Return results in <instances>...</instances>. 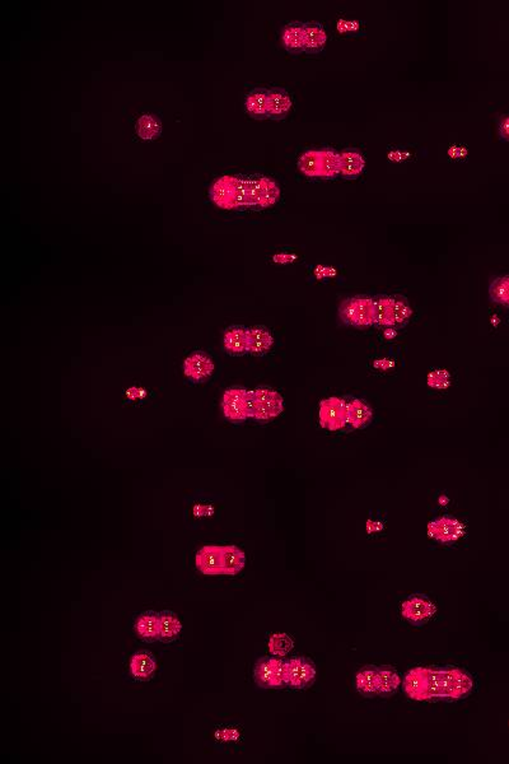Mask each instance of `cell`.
Returning a JSON list of instances; mask_svg holds the SVG:
<instances>
[{
	"label": "cell",
	"instance_id": "cell-36",
	"mask_svg": "<svg viewBox=\"0 0 509 764\" xmlns=\"http://www.w3.org/2000/svg\"><path fill=\"white\" fill-rule=\"evenodd\" d=\"M498 130H499L500 139L504 141H508L509 143V116H505V118L500 120Z\"/></svg>",
	"mask_w": 509,
	"mask_h": 764
},
{
	"label": "cell",
	"instance_id": "cell-22",
	"mask_svg": "<svg viewBox=\"0 0 509 764\" xmlns=\"http://www.w3.org/2000/svg\"><path fill=\"white\" fill-rule=\"evenodd\" d=\"M224 347L234 356H242L245 353H248V349H250L248 329L234 328V329L228 330L224 336Z\"/></svg>",
	"mask_w": 509,
	"mask_h": 764
},
{
	"label": "cell",
	"instance_id": "cell-35",
	"mask_svg": "<svg viewBox=\"0 0 509 764\" xmlns=\"http://www.w3.org/2000/svg\"><path fill=\"white\" fill-rule=\"evenodd\" d=\"M451 373L445 368H437L428 373L427 383L434 390H447L451 386Z\"/></svg>",
	"mask_w": 509,
	"mask_h": 764
},
{
	"label": "cell",
	"instance_id": "cell-6",
	"mask_svg": "<svg viewBox=\"0 0 509 764\" xmlns=\"http://www.w3.org/2000/svg\"><path fill=\"white\" fill-rule=\"evenodd\" d=\"M283 398L269 388H260L251 391V417L258 421H269L283 412Z\"/></svg>",
	"mask_w": 509,
	"mask_h": 764
},
{
	"label": "cell",
	"instance_id": "cell-37",
	"mask_svg": "<svg viewBox=\"0 0 509 764\" xmlns=\"http://www.w3.org/2000/svg\"><path fill=\"white\" fill-rule=\"evenodd\" d=\"M393 366H395V362L388 358L376 359L373 362V367L376 370L388 371L393 368Z\"/></svg>",
	"mask_w": 509,
	"mask_h": 764
},
{
	"label": "cell",
	"instance_id": "cell-17",
	"mask_svg": "<svg viewBox=\"0 0 509 764\" xmlns=\"http://www.w3.org/2000/svg\"><path fill=\"white\" fill-rule=\"evenodd\" d=\"M292 99L286 89H269V119L283 120L292 110Z\"/></svg>",
	"mask_w": 509,
	"mask_h": 764
},
{
	"label": "cell",
	"instance_id": "cell-9",
	"mask_svg": "<svg viewBox=\"0 0 509 764\" xmlns=\"http://www.w3.org/2000/svg\"><path fill=\"white\" fill-rule=\"evenodd\" d=\"M405 694L413 700H430V668H414L401 683Z\"/></svg>",
	"mask_w": 509,
	"mask_h": 764
},
{
	"label": "cell",
	"instance_id": "cell-12",
	"mask_svg": "<svg viewBox=\"0 0 509 764\" xmlns=\"http://www.w3.org/2000/svg\"><path fill=\"white\" fill-rule=\"evenodd\" d=\"M196 568L206 576L224 575L223 570V547L206 546L196 554Z\"/></svg>",
	"mask_w": 509,
	"mask_h": 764
},
{
	"label": "cell",
	"instance_id": "cell-15",
	"mask_svg": "<svg viewBox=\"0 0 509 764\" xmlns=\"http://www.w3.org/2000/svg\"><path fill=\"white\" fill-rule=\"evenodd\" d=\"M183 370L186 376L193 378L195 381H200L211 376V372L214 370V365L211 359L204 353H195L185 361Z\"/></svg>",
	"mask_w": 509,
	"mask_h": 764
},
{
	"label": "cell",
	"instance_id": "cell-29",
	"mask_svg": "<svg viewBox=\"0 0 509 764\" xmlns=\"http://www.w3.org/2000/svg\"><path fill=\"white\" fill-rule=\"evenodd\" d=\"M322 153L321 151L310 149L306 151L298 159V169L302 174L308 177H321Z\"/></svg>",
	"mask_w": 509,
	"mask_h": 764
},
{
	"label": "cell",
	"instance_id": "cell-7",
	"mask_svg": "<svg viewBox=\"0 0 509 764\" xmlns=\"http://www.w3.org/2000/svg\"><path fill=\"white\" fill-rule=\"evenodd\" d=\"M222 409L232 421H245L251 417V391L245 388H229L223 395Z\"/></svg>",
	"mask_w": 509,
	"mask_h": 764
},
{
	"label": "cell",
	"instance_id": "cell-26",
	"mask_svg": "<svg viewBox=\"0 0 509 764\" xmlns=\"http://www.w3.org/2000/svg\"><path fill=\"white\" fill-rule=\"evenodd\" d=\"M377 671L376 666H366L354 678V687L364 697L377 695Z\"/></svg>",
	"mask_w": 509,
	"mask_h": 764
},
{
	"label": "cell",
	"instance_id": "cell-21",
	"mask_svg": "<svg viewBox=\"0 0 509 764\" xmlns=\"http://www.w3.org/2000/svg\"><path fill=\"white\" fill-rule=\"evenodd\" d=\"M376 325L380 328L393 326V297L378 294L373 297Z\"/></svg>",
	"mask_w": 509,
	"mask_h": 764
},
{
	"label": "cell",
	"instance_id": "cell-2",
	"mask_svg": "<svg viewBox=\"0 0 509 764\" xmlns=\"http://www.w3.org/2000/svg\"><path fill=\"white\" fill-rule=\"evenodd\" d=\"M473 676L463 669L430 668V700H463L473 692Z\"/></svg>",
	"mask_w": 509,
	"mask_h": 764
},
{
	"label": "cell",
	"instance_id": "cell-34",
	"mask_svg": "<svg viewBox=\"0 0 509 764\" xmlns=\"http://www.w3.org/2000/svg\"><path fill=\"white\" fill-rule=\"evenodd\" d=\"M292 648L293 641L289 635H286V633H278V635H271L269 641V650L273 655L279 656V658H284L292 651Z\"/></svg>",
	"mask_w": 509,
	"mask_h": 764
},
{
	"label": "cell",
	"instance_id": "cell-4",
	"mask_svg": "<svg viewBox=\"0 0 509 764\" xmlns=\"http://www.w3.org/2000/svg\"><path fill=\"white\" fill-rule=\"evenodd\" d=\"M284 685L293 689H306L311 687L316 679V666L306 658H293L284 660L283 670Z\"/></svg>",
	"mask_w": 509,
	"mask_h": 764
},
{
	"label": "cell",
	"instance_id": "cell-11",
	"mask_svg": "<svg viewBox=\"0 0 509 764\" xmlns=\"http://www.w3.org/2000/svg\"><path fill=\"white\" fill-rule=\"evenodd\" d=\"M465 534V525L457 518H434L428 523V535L434 541L440 543H452L456 541Z\"/></svg>",
	"mask_w": 509,
	"mask_h": 764
},
{
	"label": "cell",
	"instance_id": "cell-19",
	"mask_svg": "<svg viewBox=\"0 0 509 764\" xmlns=\"http://www.w3.org/2000/svg\"><path fill=\"white\" fill-rule=\"evenodd\" d=\"M136 633L146 642H154L159 640V614L153 611H146L138 618L135 623Z\"/></svg>",
	"mask_w": 509,
	"mask_h": 764
},
{
	"label": "cell",
	"instance_id": "cell-40",
	"mask_svg": "<svg viewBox=\"0 0 509 764\" xmlns=\"http://www.w3.org/2000/svg\"><path fill=\"white\" fill-rule=\"evenodd\" d=\"M294 259H296V255H291V253H278L274 256V261L281 263V264L292 263Z\"/></svg>",
	"mask_w": 509,
	"mask_h": 764
},
{
	"label": "cell",
	"instance_id": "cell-24",
	"mask_svg": "<svg viewBox=\"0 0 509 764\" xmlns=\"http://www.w3.org/2000/svg\"><path fill=\"white\" fill-rule=\"evenodd\" d=\"M246 565V556L236 546L223 547V570L224 575L234 576Z\"/></svg>",
	"mask_w": 509,
	"mask_h": 764
},
{
	"label": "cell",
	"instance_id": "cell-8",
	"mask_svg": "<svg viewBox=\"0 0 509 764\" xmlns=\"http://www.w3.org/2000/svg\"><path fill=\"white\" fill-rule=\"evenodd\" d=\"M284 660L278 658H263L255 665V680L265 689L284 687L283 679Z\"/></svg>",
	"mask_w": 509,
	"mask_h": 764
},
{
	"label": "cell",
	"instance_id": "cell-1",
	"mask_svg": "<svg viewBox=\"0 0 509 764\" xmlns=\"http://www.w3.org/2000/svg\"><path fill=\"white\" fill-rule=\"evenodd\" d=\"M281 190L269 177H219L209 190L211 201L224 211H238L242 208H268L276 204Z\"/></svg>",
	"mask_w": 509,
	"mask_h": 764
},
{
	"label": "cell",
	"instance_id": "cell-16",
	"mask_svg": "<svg viewBox=\"0 0 509 764\" xmlns=\"http://www.w3.org/2000/svg\"><path fill=\"white\" fill-rule=\"evenodd\" d=\"M281 42L289 53L299 54L305 51V24H289L281 32Z\"/></svg>",
	"mask_w": 509,
	"mask_h": 764
},
{
	"label": "cell",
	"instance_id": "cell-13",
	"mask_svg": "<svg viewBox=\"0 0 509 764\" xmlns=\"http://www.w3.org/2000/svg\"><path fill=\"white\" fill-rule=\"evenodd\" d=\"M348 406V421L353 429H363L372 423L373 411L367 401L359 398H346Z\"/></svg>",
	"mask_w": 509,
	"mask_h": 764
},
{
	"label": "cell",
	"instance_id": "cell-25",
	"mask_svg": "<svg viewBox=\"0 0 509 764\" xmlns=\"http://www.w3.org/2000/svg\"><path fill=\"white\" fill-rule=\"evenodd\" d=\"M181 632V623L172 611L159 613V641H175Z\"/></svg>",
	"mask_w": 509,
	"mask_h": 764
},
{
	"label": "cell",
	"instance_id": "cell-39",
	"mask_svg": "<svg viewBox=\"0 0 509 764\" xmlns=\"http://www.w3.org/2000/svg\"><path fill=\"white\" fill-rule=\"evenodd\" d=\"M334 276V269H331V268H328V266H318V268H317L316 269V276L317 278H320V279H322V278H328H328H330V276Z\"/></svg>",
	"mask_w": 509,
	"mask_h": 764
},
{
	"label": "cell",
	"instance_id": "cell-5",
	"mask_svg": "<svg viewBox=\"0 0 509 764\" xmlns=\"http://www.w3.org/2000/svg\"><path fill=\"white\" fill-rule=\"evenodd\" d=\"M318 422L322 428L330 432H338L346 428L349 424L346 398L330 396L322 400L318 408Z\"/></svg>",
	"mask_w": 509,
	"mask_h": 764
},
{
	"label": "cell",
	"instance_id": "cell-3",
	"mask_svg": "<svg viewBox=\"0 0 509 764\" xmlns=\"http://www.w3.org/2000/svg\"><path fill=\"white\" fill-rule=\"evenodd\" d=\"M340 321L357 329H368L376 325L373 297L356 294L341 301L338 308Z\"/></svg>",
	"mask_w": 509,
	"mask_h": 764
},
{
	"label": "cell",
	"instance_id": "cell-20",
	"mask_svg": "<svg viewBox=\"0 0 509 764\" xmlns=\"http://www.w3.org/2000/svg\"><path fill=\"white\" fill-rule=\"evenodd\" d=\"M156 671V660L152 653L141 651L133 655L130 660V673L139 680H148Z\"/></svg>",
	"mask_w": 509,
	"mask_h": 764
},
{
	"label": "cell",
	"instance_id": "cell-33",
	"mask_svg": "<svg viewBox=\"0 0 509 764\" xmlns=\"http://www.w3.org/2000/svg\"><path fill=\"white\" fill-rule=\"evenodd\" d=\"M321 177L333 179L340 175V170H341L340 152H336L334 149H321Z\"/></svg>",
	"mask_w": 509,
	"mask_h": 764
},
{
	"label": "cell",
	"instance_id": "cell-32",
	"mask_svg": "<svg viewBox=\"0 0 509 764\" xmlns=\"http://www.w3.org/2000/svg\"><path fill=\"white\" fill-rule=\"evenodd\" d=\"M489 297L494 303L509 308V274L498 276L490 283Z\"/></svg>",
	"mask_w": 509,
	"mask_h": 764
},
{
	"label": "cell",
	"instance_id": "cell-14",
	"mask_svg": "<svg viewBox=\"0 0 509 764\" xmlns=\"http://www.w3.org/2000/svg\"><path fill=\"white\" fill-rule=\"evenodd\" d=\"M246 111L252 119H269V89H256L247 94Z\"/></svg>",
	"mask_w": 509,
	"mask_h": 764
},
{
	"label": "cell",
	"instance_id": "cell-27",
	"mask_svg": "<svg viewBox=\"0 0 509 764\" xmlns=\"http://www.w3.org/2000/svg\"><path fill=\"white\" fill-rule=\"evenodd\" d=\"M306 46L305 53H321L328 42L326 31L320 24H305Z\"/></svg>",
	"mask_w": 509,
	"mask_h": 764
},
{
	"label": "cell",
	"instance_id": "cell-30",
	"mask_svg": "<svg viewBox=\"0 0 509 764\" xmlns=\"http://www.w3.org/2000/svg\"><path fill=\"white\" fill-rule=\"evenodd\" d=\"M161 121L154 115L146 114L138 120L136 123V133L144 141H153L157 139L161 134Z\"/></svg>",
	"mask_w": 509,
	"mask_h": 764
},
{
	"label": "cell",
	"instance_id": "cell-18",
	"mask_svg": "<svg viewBox=\"0 0 509 764\" xmlns=\"http://www.w3.org/2000/svg\"><path fill=\"white\" fill-rule=\"evenodd\" d=\"M340 159H341V170H340L341 176L354 179L362 175L366 167V159L359 151L357 149L341 151Z\"/></svg>",
	"mask_w": 509,
	"mask_h": 764
},
{
	"label": "cell",
	"instance_id": "cell-23",
	"mask_svg": "<svg viewBox=\"0 0 509 764\" xmlns=\"http://www.w3.org/2000/svg\"><path fill=\"white\" fill-rule=\"evenodd\" d=\"M248 341H250V349L248 352L253 356H263L270 351V348L274 343L273 336L269 330L263 326H255L248 329Z\"/></svg>",
	"mask_w": 509,
	"mask_h": 764
},
{
	"label": "cell",
	"instance_id": "cell-38",
	"mask_svg": "<svg viewBox=\"0 0 509 764\" xmlns=\"http://www.w3.org/2000/svg\"><path fill=\"white\" fill-rule=\"evenodd\" d=\"M398 328H395V326H388V328H383V330H382V334H383V338H385V339L388 341H393V339H396V338H398Z\"/></svg>",
	"mask_w": 509,
	"mask_h": 764
},
{
	"label": "cell",
	"instance_id": "cell-28",
	"mask_svg": "<svg viewBox=\"0 0 509 764\" xmlns=\"http://www.w3.org/2000/svg\"><path fill=\"white\" fill-rule=\"evenodd\" d=\"M401 678L391 669H378L377 671V695H393L401 685Z\"/></svg>",
	"mask_w": 509,
	"mask_h": 764
},
{
	"label": "cell",
	"instance_id": "cell-10",
	"mask_svg": "<svg viewBox=\"0 0 509 764\" xmlns=\"http://www.w3.org/2000/svg\"><path fill=\"white\" fill-rule=\"evenodd\" d=\"M437 608L430 600L422 595H414L413 598L405 600L401 606V614L410 624L415 627H422L433 617Z\"/></svg>",
	"mask_w": 509,
	"mask_h": 764
},
{
	"label": "cell",
	"instance_id": "cell-31",
	"mask_svg": "<svg viewBox=\"0 0 509 764\" xmlns=\"http://www.w3.org/2000/svg\"><path fill=\"white\" fill-rule=\"evenodd\" d=\"M393 297V326L401 329L405 325H408L410 318L413 316V308L410 306L409 301L404 296L395 294Z\"/></svg>",
	"mask_w": 509,
	"mask_h": 764
}]
</instances>
